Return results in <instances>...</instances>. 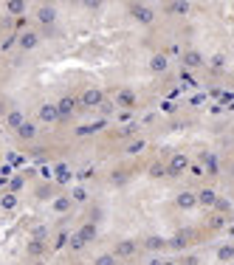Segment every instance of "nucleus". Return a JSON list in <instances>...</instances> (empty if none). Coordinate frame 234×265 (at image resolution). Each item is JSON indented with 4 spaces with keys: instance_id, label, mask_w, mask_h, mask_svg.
Instances as JSON below:
<instances>
[{
    "instance_id": "nucleus-1",
    "label": "nucleus",
    "mask_w": 234,
    "mask_h": 265,
    "mask_svg": "<svg viewBox=\"0 0 234 265\" xmlns=\"http://www.w3.org/2000/svg\"><path fill=\"white\" fill-rule=\"evenodd\" d=\"M198 243V231L195 229H181L175 231V237L169 240V248H175V251H186L189 246H195Z\"/></svg>"
},
{
    "instance_id": "nucleus-2",
    "label": "nucleus",
    "mask_w": 234,
    "mask_h": 265,
    "mask_svg": "<svg viewBox=\"0 0 234 265\" xmlns=\"http://www.w3.org/2000/svg\"><path fill=\"white\" fill-rule=\"evenodd\" d=\"M40 43H43V34L40 31H23V34H17V48H20V54H31V51H37L40 48Z\"/></svg>"
},
{
    "instance_id": "nucleus-3",
    "label": "nucleus",
    "mask_w": 234,
    "mask_h": 265,
    "mask_svg": "<svg viewBox=\"0 0 234 265\" xmlns=\"http://www.w3.org/2000/svg\"><path fill=\"white\" fill-rule=\"evenodd\" d=\"M54 105H57V113H60V124H62V122H68L71 116H74V110L79 107V99H77V96H71V93H62V96L57 99V102H54Z\"/></svg>"
},
{
    "instance_id": "nucleus-4",
    "label": "nucleus",
    "mask_w": 234,
    "mask_h": 265,
    "mask_svg": "<svg viewBox=\"0 0 234 265\" xmlns=\"http://www.w3.org/2000/svg\"><path fill=\"white\" fill-rule=\"evenodd\" d=\"M127 11H130V17L136 23H141V26H153L156 23V11L150 9V6H144V3H130Z\"/></svg>"
},
{
    "instance_id": "nucleus-5",
    "label": "nucleus",
    "mask_w": 234,
    "mask_h": 265,
    "mask_svg": "<svg viewBox=\"0 0 234 265\" xmlns=\"http://www.w3.org/2000/svg\"><path fill=\"white\" fill-rule=\"evenodd\" d=\"M37 122L45 124V127H54V124H60L57 105H54V102H43V105L37 107Z\"/></svg>"
},
{
    "instance_id": "nucleus-6",
    "label": "nucleus",
    "mask_w": 234,
    "mask_h": 265,
    "mask_svg": "<svg viewBox=\"0 0 234 265\" xmlns=\"http://www.w3.org/2000/svg\"><path fill=\"white\" fill-rule=\"evenodd\" d=\"M110 254L116 257V260H130V257L139 254V240H119V243L113 246Z\"/></svg>"
},
{
    "instance_id": "nucleus-7",
    "label": "nucleus",
    "mask_w": 234,
    "mask_h": 265,
    "mask_svg": "<svg viewBox=\"0 0 234 265\" xmlns=\"http://www.w3.org/2000/svg\"><path fill=\"white\" fill-rule=\"evenodd\" d=\"M183 172H189V158H186L183 152H175L172 158L166 161V175H172V178H181Z\"/></svg>"
},
{
    "instance_id": "nucleus-8",
    "label": "nucleus",
    "mask_w": 234,
    "mask_h": 265,
    "mask_svg": "<svg viewBox=\"0 0 234 265\" xmlns=\"http://www.w3.org/2000/svg\"><path fill=\"white\" fill-rule=\"evenodd\" d=\"M104 105V93L99 88H85L82 90V96H79V107H102Z\"/></svg>"
},
{
    "instance_id": "nucleus-9",
    "label": "nucleus",
    "mask_w": 234,
    "mask_h": 265,
    "mask_svg": "<svg viewBox=\"0 0 234 265\" xmlns=\"http://www.w3.org/2000/svg\"><path fill=\"white\" fill-rule=\"evenodd\" d=\"M34 17H37V23H40L43 28H51L54 23H57V6H51V3H40Z\"/></svg>"
},
{
    "instance_id": "nucleus-10",
    "label": "nucleus",
    "mask_w": 234,
    "mask_h": 265,
    "mask_svg": "<svg viewBox=\"0 0 234 265\" xmlns=\"http://www.w3.org/2000/svg\"><path fill=\"white\" fill-rule=\"evenodd\" d=\"M113 105L122 107V110H136V107H139V96H136L130 88H122L116 96H113Z\"/></svg>"
},
{
    "instance_id": "nucleus-11",
    "label": "nucleus",
    "mask_w": 234,
    "mask_h": 265,
    "mask_svg": "<svg viewBox=\"0 0 234 265\" xmlns=\"http://www.w3.org/2000/svg\"><path fill=\"white\" fill-rule=\"evenodd\" d=\"M37 132H40V127H37V122H23V127H17L14 130V135H17V141H23V144H28V141H34L37 138Z\"/></svg>"
},
{
    "instance_id": "nucleus-12",
    "label": "nucleus",
    "mask_w": 234,
    "mask_h": 265,
    "mask_svg": "<svg viewBox=\"0 0 234 265\" xmlns=\"http://www.w3.org/2000/svg\"><path fill=\"white\" fill-rule=\"evenodd\" d=\"M45 251H48V240H34V237H31L26 243V257H28V260H40Z\"/></svg>"
},
{
    "instance_id": "nucleus-13",
    "label": "nucleus",
    "mask_w": 234,
    "mask_h": 265,
    "mask_svg": "<svg viewBox=\"0 0 234 265\" xmlns=\"http://www.w3.org/2000/svg\"><path fill=\"white\" fill-rule=\"evenodd\" d=\"M175 203H178V209H183V212H192V209L198 206V192H192V189H183V192L175 198Z\"/></svg>"
},
{
    "instance_id": "nucleus-14",
    "label": "nucleus",
    "mask_w": 234,
    "mask_h": 265,
    "mask_svg": "<svg viewBox=\"0 0 234 265\" xmlns=\"http://www.w3.org/2000/svg\"><path fill=\"white\" fill-rule=\"evenodd\" d=\"M57 189H60V186L54 184V181H40V184L34 186V192H37L40 200H54V198H57Z\"/></svg>"
},
{
    "instance_id": "nucleus-15",
    "label": "nucleus",
    "mask_w": 234,
    "mask_h": 265,
    "mask_svg": "<svg viewBox=\"0 0 234 265\" xmlns=\"http://www.w3.org/2000/svg\"><path fill=\"white\" fill-rule=\"evenodd\" d=\"M181 62L186 65V68H203L206 65V60H203V54L195 51V48H189V51L181 54Z\"/></svg>"
},
{
    "instance_id": "nucleus-16",
    "label": "nucleus",
    "mask_w": 234,
    "mask_h": 265,
    "mask_svg": "<svg viewBox=\"0 0 234 265\" xmlns=\"http://www.w3.org/2000/svg\"><path fill=\"white\" fill-rule=\"evenodd\" d=\"M71 181H74L71 167H68V164H57V167H54V184H57V186H68Z\"/></svg>"
},
{
    "instance_id": "nucleus-17",
    "label": "nucleus",
    "mask_w": 234,
    "mask_h": 265,
    "mask_svg": "<svg viewBox=\"0 0 234 265\" xmlns=\"http://www.w3.org/2000/svg\"><path fill=\"white\" fill-rule=\"evenodd\" d=\"M71 209H74V200H71L68 195H57L51 200V212L54 214H68Z\"/></svg>"
},
{
    "instance_id": "nucleus-18",
    "label": "nucleus",
    "mask_w": 234,
    "mask_h": 265,
    "mask_svg": "<svg viewBox=\"0 0 234 265\" xmlns=\"http://www.w3.org/2000/svg\"><path fill=\"white\" fill-rule=\"evenodd\" d=\"M166 68H169V57L166 54H153L150 57V71L153 73H166Z\"/></svg>"
},
{
    "instance_id": "nucleus-19",
    "label": "nucleus",
    "mask_w": 234,
    "mask_h": 265,
    "mask_svg": "<svg viewBox=\"0 0 234 265\" xmlns=\"http://www.w3.org/2000/svg\"><path fill=\"white\" fill-rule=\"evenodd\" d=\"M23 122H26V116H23V110H20V107H11L9 113H6V127H9V130L23 127Z\"/></svg>"
},
{
    "instance_id": "nucleus-20",
    "label": "nucleus",
    "mask_w": 234,
    "mask_h": 265,
    "mask_svg": "<svg viewBox=\"0 0 234 265\" xmlns=\"http://www.w3.org/2000/svg\"><path fill=\"white\" fill-rule=\"evenodd\" d=\"M217 200V192L215 189H209V186H203V189H198V206H206V209H212Z\"/></svg>"
},
{
    "instance_id": "nucleus-21",
    "label": "nucleus",
    "mask_w": 234,
    "mask_h": 265,
    "mask_svg": "<svg viewBox=\"0 0 234 265\" xmlns=\"http://www.w3.org/2000/svg\"><path fill=\"white\" fill-rule=\"evenodd\" d=\"M144 248H147V251H164V248H169V240L158 237V234H150V237L144 240Z\"/></svg>"
},
{
    "instance_id": "nucleus-22",
    "label": "nucleus",
    "mask_w": 234,
    "mask_h": 265,
    "mask_svg": "<svg viewBox=\"0 0 234 265\" xmlns=\"http://www.w3.org/2000/svg\"><path fill=\"white\" fill-rule=\"evenodd\" d=\"M17 206H20V198H17V195H11V192H3V195H0V209H3V212H14Z\"/></svg>"
},
{
    "instance_id": "nucleus-23",
    "label": "nucleus",
    "mask_w": 234,
    "mask_h": 265,
    "mask_svg": "<svg viewBox=\"0 0 234 265\" xmlns=\"http://www.w3.org/2000/svg\"><path fill=\"white\" fill-rule=\"evenodd\" d=\"M127 181H130V169L119 167V169H113V172H110V184L113 186H124Z\"/></svg>"
},
{
    "instance_id": "nucleus-24",
    "label": "nucleus",
    "mask_w": 234,
    "mask_h": 265,
    "mask_svg": "<svg viewBox=\"0 0 234 265\" xmlns=\"http://www.w3.org/2000/svg\"><path fill=\"white\" fill-rule=\"evenodd\" d=\"M26 184H28V181H26V175H23V172H17V175H14V178L9 181V186H6V192L17 195L20 189H26Z\"/></svg>"
},
{
    "instance_id": "nucleus-25",
    "label": "nucleus",
    "mask_w": 234,
    "mask_h": 265,
    "mask_svg": "<svg viewBox=\"0 0 234 265\" xmlns=\"http://www.w3.org/2000/svg\"><path fill=\"white\" fill-rule=\"evenodd\" d=\"M144 150H147V138H136V141H130L127 147H124L127 155H141Z\"/></svg>"
},
{
    "instance_id": "nucleus-26",
    "label": "nucleus",
    "mask_w": 234,
    "mask_h": 265,
    "mask_svg": "<svg viewBox=\"0 0 234 265\" xmlns=\"http://www.w3.org/2000/svg\"><path fill=\"white\" fill-rule=\"evenodd\" d=\"M77 234L85 240V243H93L96 240V223H82V229H79Z\"/></svg>"
},
{
    "instance_id": "nucleus-27",
    "label": "nucleus",
    "mask_w": 234,
    "mask_h": 265,
    "mask_svg": "<svg viewBox=\"0 0 234 265\" xmlns=\"http://www.w3.org/2000/svg\"><path fill=\"white\" fill-rule=\"evenodd\" d=\"M147 175L150 178H166V164L164 161H153L147 167Z\"/></svg>"
},
{
    "instance_id": "nucleus-28",
    "label": "nucleus",
    "mask_w": 234,
    "mask_h": 265,
    "mask_svg": "<svg viewBox=\"0 0 234 265\" xmlns=\"http://www.w3.org/2000/svg\"><path fill=\"white\" fill-rule=\"evenodd\" d=\"M3 9H6V11H11V14H17V17H26L28 3H20V0H14V3H6Z\"/></svg>"
},
{
    "instance_id": "nucleus-29",
    "label": "nucleus",
    "mask_w": 234,
    "mask_h": 265,
    "mask_svg": "<svg viewBox=\"0 0 234 265\" xmlns=\"http://www.w3.org/2000/svg\"><path fill=\"white\" fill-rule=\"evenodd\" d=\"M189 3H166V11H169V14H175V17H178V14H189Z\"/></svg>"
},
{
    "instance_id": "nucleus-30",
    "label": "nucleus",
    "mask_w": 234,
    "mask_h": 265,
    "mask_svg": "<svg viewBox=\"0 0 234 265\" xmlns=\"http://www.w3.org/2000/svg\"><path fill=\"white\" fill-rule=\"evenodd\" d=\"M68 198L74 200V203H85V200H87V189H85V186H74Z\"/></svg>"
},
{
    "instance_id": "nucleus-31",
    "label": "nucleus",
    "mask_w": 234,
    "mask_h": 265,
    "mask_svg": "<svg viewBox=\"0 0 234 265\" xmlns=\"http://www.w3.org/2000/svg\"><path fill=\"white\" fill-rule=\"evenodd\" d=\"M212 209H215V212L220 214V217H223V214H229V212H232V203H229L226 198H220V195H217V200H215V206H212Z\"/></svg>"
},
{
    "instance_id": "nucleus-32",
    "label": "nucleus",
    "mask_w": 234,
    "mask_h": 265,
    "mask_svg": "<svg viewBox=\"0 0 234 265\" xmlns=\"http://www.w3.org/2000/svg\"><path fill=\"white\" fill-rule=\"evenodd\" d=\"M226 220H229V217H220V214H209V229L212 231H220V229H226Z\"/></svg>"
},
{
    "instance_id": "nucleus-33",
    "label": "nucleus",
    "mask_w": 234,
    "mask_h": 265,
    "mask_svg": "<svg viewBox=\"0 0 234 265\" xmlns=\"http://www.w3.org/2000/svg\"><path fill=\"white\" fill-rule=\"evenodd\" d=\"M217 260H220V263H232L234 260V246H220L217 248Z\"/></svg>"
},
{
    "instance_id": "nucleus-34",
    "label": "nucleus",
    "mask_w": 234,
    "mask_h": 265,
    "mask_svg": "<svg viewBox=\"0 0 234 265\" xmlns=\"http://www.w3.org/2000/svg\"><path fill=\"white\" fill-rule=\"evenodd\" d=\"M93 265H119V260H116L110 251H104V254H99V257L93 260Z\"/></svg>"
},
{
    "instance_id": "nucleus-35",
    "label": "nucleus",
    "mask_w": 234,
    "mask_h": 265,
    "mask_svg": "<svg viewBox=\"0 0 234 265\" xmlns=\"http://www.w3.org/2000/svg\"><path fill=\"white\" fill-rule=\"evenodd\" d=\"M136 132H139V124L130 122V124H124L122 130L116 132V135H119V138H130V135H136Z\"/></svg>"
},
{
    "instance_id": "nucleus-36",
    "label": "nucleus",
    "mask_w": 234,
    "mask_h": 265,
    "mask_svg": "<svg viewBox=\"0 0 234 265\" xmlns=\"http://www.w3.org/2000/svg\"><path fill=\"white\" fill-rule=\"evenodd\" d=\"M68 231H65V229H60V231H57V237H54V243H51V246L54 248H65V246H68Z\"/></svg>"
},
{
    "instance_id": "nucleus-37",
    "label": "nucleus",
    "mask_w": 234,
    "mask_h": 265,
    "mask_svg": "<svg viewBox=\"0 0 234 265\" xmlns=\"http://www.w3.org/2000/svg\"><path fill=\"white\" fill-rule=\"evenodd\" d=\"M31 237H34V240H48V226L37 223L34 229H31Z\"/></svg>"
},
{
    "instance_id": "nucleus-38",
    "label": "nucleus",
    "mask_w": 234,
    "mask_h": 265,
    "mask_svg": "<svg viewBox=\"0 0 234 265\" xmlns=\"http://www.w3.org/2000/svg\"><path fill=\"white\" fill-rule=\"evenodd\" d=\"M85 246H87V243H85L82 237H79V234H74V237L68 240V248H71V251H77V254H79V251H82Z\"/></svg>"
},
{
    "instance_id": "nucleus-39",
    "label": "nucleus",
    "mask_w": 234,
    "mask_h": 265,
    "mask_svg": "<svg viewBox=\"0 0 234 265\" xmlns=\"http://www.w3.org/2000/svg\"><path fill=\"white\" fill-rule=\"evenodd\" d=\"M37 175H40V181H54V167H40Z\"/></svg>"
},
{
    "instance_id": "nucleus-40",
    "label": "nucleus",
    "mask_w": 234,
    "mask_h": 265,
    "mask_svg": "<svg viewBox=\"0 0 234 265\" xmlns=\"http://www.w3.org/2000/svg\"><path fill=\"white\" fill-rule=\"evenodd\" d=\"M223 65H226V57L223 54H215V57H212V68H215V71H223Z\"/></svg>"
},
{
    "instance_id": "nucleus-41",
    "label": "nucleus",
    "mask_w": 234,
    "mask_h": 265,
    "mask_svg": "<svg viewBox=\"0 0 234 265\" xmlns=\"http://www.w3.org/2000/svg\"><path fill=\"white\" fill-rule=\"evenodd\" d=\"M14 26H17V34L28 31V17H17V20H14Z\"/></svg>"
},
{
    "instance_id": "nucleus-42",
    "label": "nucleus",
    "mask_w": 234,
    "mask_h": 265,
    "mask_svg": "<svg viewBox=\"0 0 234 265\" xmlns=\"http://www.w3.org/2000/svg\"><path fill=\"white\" fill-rule=\"evenodd\" d=\"M189 172H192L195 178H203V175H206V169L200 167V164H189Z\"/></svg>"
},
{
    "instance_id": "nucleus-43",
    "label": "nucleus",
    "mask_w": 234,
    "mask_h": 265,
    "mask_svg": "<svg viewBox=\"0 0 234 265\" xmlns=\"http://www.w3.org/2000/svg\"><path fill=\"white\" fill-rule=\"evenodd\" d=\"M200 263V260H198V257H195V254H189V257H181V265H198Z\"/></svg>"
},
{
    "instance_id": "nucleus-44",
    "label": "nucleus",
    "mask_w": 234,
    "mask_h": 265,
    "mask_svg": "<svg viewBox=\"0 0 234 265\" xmlns=\"http://www.w3.org/2000/svg\"><path fill=\"white\" fill-rule=\"evenodd\" d=\"M79 178H82V181H87V178H93V167H85L82 172H79Z\"/></svg>"
},
{
    "instance_id": "nucleus-45",
    "label": "nucleus",
    "mask_w": 234,
    "mask_h": 265,
    "mask_svg": "<svg viewBox=\"0 0 234 265\" xmlns=\"http://www.w3.org/2000/svg\"><path fill=\"white\" fill-rule=\"evenodd\" d=\"M161 263H164V260H158V257H156V260H150L147 265H161Z\"/></svg>"
},
{
    "instance_id": "nucleus-46",
    "label": "nucleus",
    "mask_w": 234,
    "mask_h": 265,
    "mask_svg": "<svg viewBox=\"0 0 234 265\" xmlns=\"http://www.w3.org/2000/svg\"><path fill=\"white\" fill-rule=\"evenodd\" d=\"M161 265H178V263H175V260H164Z\"/></svg>"
},
{
    "instance_id": "nucleus-47",
    "label": "nucleus",
    "mask_w": 234,
    "mask_h": 265,
    "mask_svg": "<svg viewBox=\"0 0 234 265\" xmlns=\"http://www.w3.org/2000/svg\"><path fill=\"white\" fill-rule=\"evenodd\" d=\"M229 169H232V178H234V161H232V167H229Z\"/></svg>"
},
{
    "instance_id": "nucleus-48",
    "label": "nucleus",
    "mask_w": 234,
    "mask_h": 265,
    "mask_svg": "<svg viewBox=\"0 0 234 265\" xmlns=\"http://www.w3.org/2000/svg\"><path fill=\"white\" fill-rule=\"evenodd\" d=\"M232 263H234V260H232Z\"/></svg>"
}]
</instances>
